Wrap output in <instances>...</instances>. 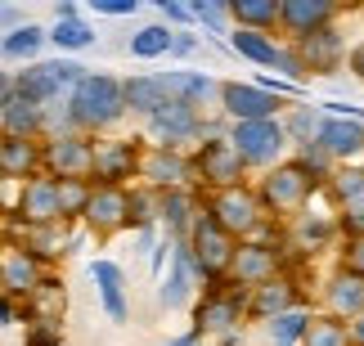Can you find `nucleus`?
Instances as JSON below:
<instances>
[{"mask_svg":"<svg viewBox=\"0 0 364 346\" xmlns=\"http://www.w3.org/2000/svg\"><path fill=\"white\" fill-rule=\"evenodd\" d=\"M126 117V99H122V81L108 72H86L68 90V131L77 135H100L108 126H117Z\"/></svg>","mask_w":364,"mask_h":346,"instance_id":"1","label":"nucleus"},{"mask_svg":"<svg viewBox=\"0 0 364 346\" xmlns=\"http://www.w3.org/2000/svg\"><path fill=\"white\" fill-rule=\"evenodd\" d=\"M252 189H257L265 216H284V220H292V216L306 212V202H311L324 185H319V180L306 171L297 158H288V162H279V167L265 171Z\"/></svg>","mask_w":364,"mask_h":346,"instance_id":"2","label":"nucleus"},{"mask_svg":"<svg viewBox=\"0 0 364 346\" xmlns=\"http://www.w3.org/2000/svg\"><path fill=\"white\" fill-rule=\"evenodd\" d=\"M180 243H185V252H189L193 279H203V283H220V279H225L230 261H234V247H239L212 216L203 212V207H198V216H193V225H189V234Z\"/></svg>","mask_w":364,"mask_h":346,"instance_id":"3","label":"nucleus"},{"mask_svg":"<svg viewBox=\"0 0 364 346\" xmlns=\"http://www.w3.org/2000/svg\"><path fill=\"white\" fill-rule=\"evenodd\" d=\"M198 207L230 234L234 243H247L252 234H257L265 220H270V216L261 212V198H257V189H252V185L216 189V193H207V202H198Z\"/></svg>","mask_w":364,"mask_h":346,"instance_id":"4","label":"nucleus"},{"mask_svg":"<svg viewBox=\"0 0 364 346\" xmlns=\"http://www.w3.org/2000/svg\"><path fill=\"white\" fill-rule=\"evenodd\" d=\"M243 320H247V293L220 279V283H207L198 310H193V333L198 337H207V333L230 337V333H239Z\"/></svg>","mask_w":364,"mask_h":346,"instance_id":"5","label":"nucleus"},{"mask_svg":"<svg viewBox=\"0 0 364 346\" xmlns=\"http://www.w3.org/2000/svg\"><path fill=\"white\" fill-rule=\"evenodd\" d=\"M225 140H230L234 153H239L243 171H247V167L270 171V167H279V162H284V153H288V135H284V126H279V117H274V121H239V126H230Z\"/></svg>","mask_w":364,"mask_h":346,"instance_id":"6","label":"nucleus"},{"mask_svg":"<svg viewBox=\"0 0 364 346\" xmlns=\"http://www.w3.org/2000/svg\"><path fill=\"white\" fill-rule=\"evenodd\" d=\"M189 167H193V185L203 189H234V185H247V171L239 153L230 148L225 135H203V144L189 153Z\"/></svg>","mask_w":364,"mask_h":346,"instance_id":"7","label":"nucleus"},{"mask_svg":"<svg viewBox=\"0 0 364 346\" xmlns=\"http://www.w3.org/2000/svg\"><path fill=\"white\" fill-rule=\"evenodd\" d=\"M216 99H220V113H225L234 126H239V121H274L288 108V99L261 90L257 81H220Z\"/></svg>","mask_w":364,"mask_h":346,"instance_id":"8","label":"nucleus"},{"mask_svg":"<svg viewBox=\"0 0 364 346\" xmlns=\"http://www.w3.org/2000/svg\"><path fill=\"white\" fill-rule=\"evenodd\" d=\"M90 158H95V140L77 131H63L41 144V171L50 180H90Z\"/></svg>","mask_w":364,"mask_h":346,"instance_id":"9","label":"nucleus"},{"mask_svg":"<svg viewBox=\"0 0 364 346\" xmlns=\"http://www.w3.org/2000/svg\"><path fill=\"white\" fill-rule=\"evenodd\" d=\"M95 239H113V234L131 229V189H113V185H90V202L81 212Z\"/></svg>","mask_w":364,"mask_h":346,"instance_id":"10","label":"nucleus"},{"mask_svg":"<svg viewBox=\"0 0 364 346\" xmlns=\"http://www.w3.org/2000/svg\"><path fill=\"white\" fill-rule=\"evenodd\" d=\"M139 148L135 140H95V158H90V185H113V189H131V180L139 175Z\"/></svg>","mask_w":364,"mask_h":346,"instance_id":"11","label":"nucleus"},{"mask_svg":"<svg viewBox=\"0 0 364 346\" xmlns=\"http://www.w3.org/2000/svg\"><path fill=\"white\" fill-rule=\"evenodd\" d=\"M207 121H203V108L193 104H180V99H166L158 113L149 117V135L158 140V148H180V144H193L203 140Z\"/></svg>","mask_w":364,"mask_h":346,"instance_id":"12","label":"nucleus"},{"mask_svg":"<svg viewBox=\"0 0 364 346\" xmlns=\"http://www.w3.org/2000/svg\"><path fill=\"white\" fill-rule=\"evenodd\" d=\"M274 274H284V252H279L274 243H261V239H247L234 247V261H230V274H225V283L234 288H257L265 279H274Z\"/></svg>","mask_w":364,"mask_h":346,"instance_id":"13","label":"nucleus"},{"mask_svg":"<svg viewBox=\"0 0 364 346\" xmlns=\"http://www.w3.org/2000/svg\"><path fill=\"white\" fill-rule=\"evenodd\" d=\"M14 216H18L23 229H46V225H63L59 216V189H54V180L41 171L32 180H23L18 185V198L9 202Z\"/></svg>","mask_w":364,"mask_h":346,"instance_id":"14","label":"nucleus"},{"mask_svg":"<svg viewBox=\"0 0 364 346\" xmlns=\"http://www.w3.org/2000/svg\"><path fill=\"white\" fill-rule=\"evenodd\" d=\"M46 279V266L27 252L23 243H0V297L9 301H27L36 293V283Z\"/></svg>","mask_w":364,"mask_h":346,"instance_id":"15","label":"nucleus"},{"mask_svg":"<svg viewBox=\"0 0 364 346\" xmlns=\"http://www.w3.org/2000/svg\"><path fill=\"white\" fill-rule=\"evenodd\" d=\"M153 193H171V189H193V167L180 148H158L153 144L149 153H139V175Z\"/></svg>","mask_w":364,"mask_h":346,"instance_id":"16","label":"nucleus"},{"mask_svg":"<svg viewBox=\"0 0 364 346\" xmlns=\"http://www.w3.org/2000/svg\"><path fill=\"white\" fill-rule=\"evenodd\" d=\"M338 23V5L333 0H279V32L292 36V45L324 27Z\"/></svg>","mask_w":364,"mask_h":346,"instance_id":"17","label":"nucleus"},{"mask_svg":"<svg viewBox=\"0 0 364 346\" xmlns=\"http://www.w3.org/2000/svg\"><path fill=\"white\" fill-rule=\"evenodd\" d=\"M292 54L301 59L306 77H338V67L346 63V40H342L338 27H324V32L297 40V45H292Z\"/></svg>","mask_w":364,"mask_h":346,"instance_id":"18","label":"nucleus"},{"mask_svg":"<svg viewBox=\"0 0 364 346\" xmlns=\"http://www.w3.org/2000/svg\"><path fill=\"white\" fill-rule=\"evenodd\" d=\"M297 306H301V293H297V279H292V274H274V279L247 288V320L270 324L274 315L297 310Z\"/></svg>","mask_w":364,"mask_h":346,"instance_id":"19","label":"nucleus"},{"mask_svg":"<svg viewBox=\"0 0 364 346\" xmlns=\"http://www.w3.org/2000/svg\"><path fill=\"white\" fill-rule=\"evenodd\" d=\"M315 148H324L333 167H346L351 158L364 153V121L355 117H324V126L315 135Z\"/></svg>","mask_w":364,"mask_h":346,"instance_id":"20","label":"nucleus"},{"mask_svg":"<svg viewBox=\"0 0 364 346\" xmlns=\"http://www.w3.org/2000/svg\"><path fill=\"white\" fill-rule=\"evenodd\" d=\"M360 310H364V274L338 266V270L328 274V283H324V315L351 324Z\"/></svg>","mask_w":364,"mask_h":346,"instance_id":"21","label":"nucleus"},{"mask_svg":"<svg viewBox=\"0 0 364 346\" xmlns=\"http://www.w3.org/2000/svg\"><path fill=\"white\" fill-rule=\"evenodd\" d=\"M90 279L100 283V301L108 310V320L113 324H126L131 320V301H126V274L117 261H95L90 266Z\"/></svg>","mask_w":364,"mask_h":346,"instance_id":"22","label":"nucleus"},{"mask_svg":"<svg viewBox=\"0 0 364 346\" xmlns=\"http://www.w3.org/2000/svg\"><path fill=\"white\" fill-rule=\"evenodd\" d=\"M9 86H14V94H18V99L36 104V108H46V104H54V99L63 94V86H59V77H54L50 63H32V67H23V72H14Z\"/></svg>","mask_w":364,"mask_h":346,"instance_id":"23","label":"nucleus"},{"mask_svg":"<svg viewBox=\"0 0 364 346\" xmlns=\"http://www.w3.org/2000/svg\"><path fill=\"white\" fill-rule=\"evenodd\" d=\"M0 175L5 180H32L41 175V140H14V135H0Z\"/></svg>","mask_w":364,"mask_h":346,"instance_id":"24","label":"nucleus"},{"mask_svg":"<svg viewBox=\"0 0 364 346\" xmlns=\"http://www.w3.org/2000/svg\"><path fill=\"white\" fill-rule=\"evenodd\" d=\"M193 216H198V198H193V189H171V193H158V220L166 229V239L180 243L193 225Z\"/></svg>","mask_w":364,"mask_h":346,"instance_id":"25","label":"nucleus"},{"mask_svg":"<svg viewBox=\"0 0 364 346\" xmlns=\"http://www.w3.org/2000/svg\"><path fill=\"white\" fill-rule=\"evenodd\" d=\"M0 135H14V140H41V135H46V108L9 94L5 108H0Z\"/></svg>","mask_w":364,"mask_h":346,"instance_id":"26","label":"nucleus"},{"mask_svg":"<svg viewBox=\"0 0 364 346\" xmlns=\"http://www.w3.org/2000/svg\"><path fill=\"white\" fill-rule=\"evenodd\" d=\"M122 99H126V113H139V117L149 121L166 104V90H162L158 72H135V77L122 81Z\"/></svg>","mask_w":364,"mask_h":346,"instance_id":"27","label":"nucleus"},{"mask_svg":"<svg viewBox=\"0 0 364 346\" xmlns=\"http://www.w3.org/2000/svg\"><path fill=\"white\" fill-rule=\"evenodd\" d=\"M225 18H234L239 32H265V36H274V27H279V0H234V5H225Z\"/></svg>","mask_w":364,"mask_h":346,"instance_id":"28","label":"nucleus"},{"mask_svg":"<svg viewBox=\"0 0 364 346\" xmlns=\"http://www.w3.org/2000/svg\"><path fill=\"white\" fill-rule=\"evenodd\" d=\"M193 293V266H189V252H185V243H171V274H166V283H162V293L158 301L166 310H180L189 301Z\"/></svg>","mask_w":364,"mask_h":346,"instance_id":"29","label":"nucleus"},{"mask_svg":"<svg viewBox=\"0 0 364 346\" xmlns=\"http://www.w3.org/2000/svg\"><path fill=\"white\" fill-rule=\"evenodd\" d=\"M23 306H27V315H32V324H59V315H63V283L46 274Z\"/></svg>","mask_w":364,"mask_h":346,"instance_id":"30","label":"nucleus"},{"mask_svg":"<svg viewBox=\"0 0 364 346\" xmlns=\"http://www.w3.org/2000/svg\"><path fill=\"white\" fill-rule=\"evenodd\" d=\"M230 50L239 54V59L257 63V67H270L274 54H279V40L265 36V32H239V27H234V32H230Z\"/></svg>","mask_w":364,"mask_h":346,"instance_id":"31","label":"nucleus"},{"mask_svg":"<svg viewBox=\"0 0 364 346\" xmlns=\"http://www.w3.org/2000/svg\"><path fill=\"white\" fill-rule=\"evenodd\" d=\"M41 45H46V27H36V23H18L0 36V54L5 59H36Z\"/></svg>","mask_w":364,"mask_h":346,"instance_id":"32","label":"nucleus"},{"mask_svg":"<svg viewBox=\"0 0 364 346\" xmlns=\"http://www.w3.org/2000/svg\"><path fill=\"white\" fill-rule=\"evenodd\" d=\"M279 126H284L288 144L306 148V144H315L319 126H324V113H319V108H306V104H297V108H292V113H288V121H279Z\"/></svg>","mask_w":364,"mask_h":346,"instance_id":"33","label":"nucleus"},{"mask_svg":"<svg viewBox=\"0 0 364 346\" xmlns=\"http://www.w3.org/2000/svg\"><path fill=\"white\" fill-rule=\"evenodd\" d=\"M171 32L176 27H166V23L139 27V32L131 36V54L135 59H162V54H171Z\"/></svg>","mask_w":364,"mask_h":346,"instance_id":"34","label":"nucleus"},{"mask_svg":"<svg viewBox=\"0 0 364 346\" xmlns=\"http://www.w3.org/2000/svg\"><path fill=\"white\" fill-rule=\"evenodd\" d=\"M301 346H351V333L333 315H311V324L301 333Z\"/></svg>","mask_w":364,"mask_h":346,"instance_id":"35","label":"nucleus"},{"mask_svg":"<svg viewBox=\"0 0 364 346\" xmlns=\"http://www.w3.org/2000/svg\"><path fill=\"white\" fill-rule=\"evenodd\" d=\"M23 247L32 252L41 266L46 261H54V256H63V247H68V234H63V225H46V229H27L23 234Z\"/></svg>","mask_w":364,"mask_h":346,"instance_id":"36","label":"nucleus"},{"mask_svg":"<svg viewBox=\"0 0 364 346\" xmlns=\"http://www.w3.org/2000/svg\"><path fill=\"white\" fill-rule=\"evenodd\" d=\"M324 189L338 198V207H346V202H360L364 198V167H333V175L324 180Z\"/></svg>","mask_w":364,"mask_h":346,"instance_id":"37","label":"nucleus"},{"mask_svg":"<svg viewBox=\"0 0 364 346\" xmlns=\"http://www.w3.org/2000/svg\"><path fill=\"white\" fill-rule=\"evenodd\" d=\"M46 40H54L59 50H90L95 45V27L86 18H63V23H54Z\"/></svg>","mask_w":364,"mask_h":346,"instance_id":"38","label":"nucleus"},{"mask_svg":"<svg viewBox=\"0 0 364 346\" xmlns=\"http://www.w3.org/2000/svg\"><path fill=\"white\" fill-rule=\"evenodd\" d=\"M306 324H311V310H306V306L274 315V320H270V342H274V346H301Z\"/></svg>","mask_w":364,"mask_h":346,"instance_id":"39","label":"nucleus"},{"mask_svg":"<svg viewBox=\"0 0 364 346\" xmlns=\"http://www.w3.org/2000/svg\"><path fill=\"white\" fill-rule=\"evenodd\" d=\"M54 189H59L63 225L68 220H81V212H86V202H90V180H54Z\"/></svg>","mask_w":364,"mask_h":346,"instance_id":"40","label":"nucleus"},{"mask_svg":"<svg viewBox=\"0 0 364 346\" xmlns=\"http://www.w3.org/2000/svg\"><path fill=\"white\" fill-rule=\"evenodd\" d=\"M292 220H297L292 229H297V239L306 243V252L324 247L333 234H338V220H333V216H311V212H301V216H292Z\"/></svg>","mask_w":364,"mask_h":346,"instance_id":"41","label":"nucleus"},{"mask_svg":"<svg viewBox=\"0 0 364 346\" xmlns=\"http://www.w3.org/2000/svg\"><path fill=\"white\" fill-rule=\"evenodd\" d=\"M338 234H346V239H364V198L360 202H346V207H338Z\"/></svg>","mask_w":364,"mask_h":346,"instance_id":"42","label":"nucleus"},{"mask_svg":"<svg viewBox=\"0 0 364 346\" xmlns=\"http://www.w3.org/2000/svg\"><path fill=\"white\" fill-rule=\"evenodd\" d=\"M189 18L203 23V27H220V23H225V5H216V0H193Z\"/></svg>","mask_w":364,"mask_h":346,"instance_id":"43","label":"nucleus"},{"mask_svg":"<svg viewBox=\"0 0 364 346\" xmlns=\"http://www.w3.org/2000/svg\"><path fill=\"white\" fill-rule=\"evenodd\" d=\"M270 67H279V72L288 77V86H301V81H306V67H301V59H297L292 50H284V45H279V54H274V63H270Z\"/></svg>","mask_w":364,"mask_h":346,"instance_id":"44","label":"nucleus"},{"mask_svg":"<svg viewBox=\"0 0 364 346\" xmlns=\"http://www.w3.org/2000/svg\"><path fill=\"white\" fill-rule=\"evenodd\" d=\"M95 13H108V18H126V13L139 9V0H90Z\"/></svg>","mask_w":364,"mask_h":346,"instance_id":"45","label":"nucleus"},{"mask_svg":"<svg viewBox=\"0 0 364 346\" xmlns=\"http://www.w3.org/2000/svg\"><path fill=\"white\" fill-rule=\"evenodd\" d=\"M158 9H162V18H166V23H176V27L193 23V18H189V5H176V0H158Z\"/></svg>","mask_w":364,"mask_h":346,"instance_id":"46","label":"nucleus"},{"mask_svg":"<svg viewBox=\"0 0 364 346\" xmlns=\"http://www.w3.org/2000/svg\"><path fill=\"white\" fill-rule=\"evenodd\" d=\"M342 266L364 274V239H346V261H342Z\"/></svg>","mask_w":364,"mask_h":346,"instance_id":"47","label":"nucleus"},{"mask_svg":"<svg viewBox=\"0 0 364 346\" xmlns=\"http://www.w3.org/2000/svg\"><path fill=\"white\" fill-rule=\"evenodd\" d=\"M193 50H198V40H193L189 32H171V54L176 59H185V54H193Z\"/></svg>","mask_w":364,"mask_h":346,"instance_id":"48","label":"nucleus"},{"mask_svg":"<svg viewBox=\"0 0 364 346\" xmlns=\"http://www.w3.org/2000/svg\"><path fill=\"white\" fill-rule=\"evenodd\" d=\"M166 261H171V239H162V243L149 252V266H153V274H162V266H166Z\"/></svg>","mask_w":364,"mask_h":346,"instance_id":"49","label":"nucleus"},{"mask_svg":"<svg viewBox=\"0 0 364 346\" xmlns=\"http://www.w3.org/2000/svg\"><path fill=\"white\" fill-rule=\"evenodd\" d=\"M346 67H351V72H355V77L364 81V40H360V45H355L351 54H346Z\"/></svg>","mask_w":364,"mask_h":346,"instance_id":"50","label":"nucleus"},{"mask_svg":"<svg viewBox=\"0 0 364 346\" xmlns=\"http://www.w3.org/2000/svg\"><path fill=\"white\" fill-rule=\"evenodd\" d=\"M346 333H351V346H364V310L355 315L351 324H346Z\"/></svg>","mask_w":364,"mask_h":346,"instance_id":"51","label":"nucleus"},{"mask_svg":"<svg viewBox=\"0 0 364 346\" xmlns=\"http://www.w3.org/2000/svg\"><path fill=\"white\" fill-rule=\"evenodd\" d=\"M14 320H18V301L0 297V324H14Z\"/></svg>","mask_w":364,"mask_h":346,"instance_id":"52","label":"nucleus"},{"mask_svg":"<svg viewBox=\"0 0 364 346\" xmlns=\"http://www.w3.org/2000/svg\"><path fill=\"white\" fill-rule=\"evenodd\" d=\"M63 18H81V9H77V5H68V0H63V5L54 9V23H63Z\"/></svg>","mask_w":364,"mask_h":346,"instance_id":"53","label":"nucleus"},{"mask_svg":"<svg viewBox=\"0 0 364 346\" xmlns=\"http://www.w3.org/2000/svg\"><path fill=\"white\" fill-rule=\"evenodd\" d=\"M198 342H203V337H198V333H193V328H189L185 337H171V342H166V346H198Z\"/></svg>","mask_w":364,"mask_h":346,"instance_id":"54","label":"nucleus"},{"mask_svg":"<svg viewBox=\"0 0 364 346\" xmlns=\"http://www.w3.org/2000/svg\"><path fill=\"white\" fill-rule=\"evenodd\" d=\"M14 94V86H9V72H0V108H5V99Z\"/></svg>","mask_w":364,"mask_h":346,"instance_id":"55","label":"nucleus"},{"mask_svg":"<svg viewBox=\"0 0 364 346\" xmlns=\"http://www.w3.org/2000/svg\"><path fill=\"white\" fill-rule=\"evenodd\" d=\"M5 207H9V180L0 175V212H5Z\"/></svg>","mask_w":364,"mask_h":346,"instance_id":"56","label":"nucleus"}]
</instances>
